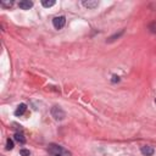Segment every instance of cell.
Here are the masks:
<instances>
[{
	"label": "cell",
	"mask_w": 156,
	"mask_h": 156,
	"mask_svg": "<svg viewBox=\"0 0 156 156\" xmlns=\"http://www.w3.org/2000/svg\"><path fill=\"white\" fill-rule=\"evenodd\" d=\"M51 116L55 118L56 121H62L66 117V112L60 107V106H53L51 109Z\"/></svg>",
	"instance_id": "6da1fadb"
},
{
	"label": "cell",
	"mask_w": 156,
	"mask_h": 156,
	"mask_svg": "<svg viewBox=\"0 0 156 156\" xmlns=\"http://www.w3.org/2000/svg\"><path fill=\"white\" fill-rule=\"evenodd\" d=\"M65 23H66L65 16H57V17H55L53 20V25H54V27L56 29H61L62 27L65 26Z\"/></svg>",
	"instance_id": "7a4b0ae2"
},
{
	"label": "cell",
	"mask_w": 156,
	"mask_h": 156,
	"mask_svg": "<svg viewBox=\"0 0 156 156\" xmlns=\"http://www.w3.org/2000/svg\"><path fill=\"white\" fill-rule=\"evenodd\" d=\"M49 153L51 154L53 156H55V155H61L62 153H63V149L61 148L60 145H55V144H50L49 145Z\"/></svg>",
	"instance_id": "3957f363"
},
{
	"label": "cell",
	"mask_w": 156,
	"mask_h": 156,
	"mask_svg": "<svg viewBox=\"0 0 156 156\" xmlns=\"http://www.w3.org/2000/svg\"><path fill=\"white\" fill-rule=\"evenodd\" d=\"M155 153V150L153 146H150V145H145L141 148V154H143L144 156H153Z\"/></svg>",
	"instance_id": "277c9868"
},
{
	"label": "cell",
	"mask_w": 156,
	"mask_h": 156,
	"mask_svg": "<svg viewBox=\"0 0 156 156\" xmlns=\"http://www.w3.org/2000/svg\"><path fill=\"white\" fill-rule=\"evenodd\" d=\"M32 6H33V3L29 1V0H22V1L18 3V7L22 9V10H29Z\"/></svg>",
	"instance_id": "5b68a950"
},
{
	"label": "cell",
	"mask_w": 156,
	"mask_h": 156,
	"mask_svg": "<svg viewBox=\"0 0 156 156\" xmlns=\"http://www.w3.org/2000/svg\"><path fill=\"white\" fill-rule=\"evenodd\" d=\"M82 4H83V6L85 7H88V9H95V7H98L99 5V3L96 1V0H84V1H82Z\"/></svg>",
	"instance_id": "8992f818"
},
{
	"label": "cell",
	"mask_w": 156,
	"mask_h": 156,
	"mask_svg": "<svg viewBox=\"0 0 156 156\" xmlns=\"http://www.w3.org/2000/svg\"><path fill=\"white\" fill-rule=\"evenodd\" d=\"M26 110H27V105L26 104H20L17 106V109H16L15 115H16V116H22V115L26 112Z\"/></svg>",
	"instance_id": "52a82bcc"
},
{
	"label": "cell",
	"mask_w": 156,
	"mask_h": 156,
	"mask_svg": "<svg viewBox=\"0 0 156 156\" xmlns=\"http://www.w3.org/2000/svg\"><path fill=\"white\" fill-rule=\"evenodd\" d=\"M13 138H15V140L17 141V143H20V144H25L26 143V138H25V135L22 134V133H15V135H13Z\"/></svg>",
	"instance_id": "ba28073f"
},
{
	"label": "cell",
	"mask_w": 156,
	"mask_h": 156,
	"mask_svg": "<svg viewBox=\"0 0 156 156\" xmlns=\"http://www.w3.org/2000/svg\"><path fill=\"white\" fill-rule=\"evenodd\" d=\"M55 4H56L55 0H43V1H42V5L44 7H51V6L55 5Z\"/></svg>",
	"instance_id": "9c48e42d"
},
{
	"label": "cell",
	"mask_w": 156,
	"mask_h": 156,
	"mask_svg": "<svg viewBox=\"0 0 156 156\" xmlns=\"http://www.w3.org/2000/svg\"><path fill=\"white\" fill-rule=\"evenodd\" d=\"M12 149H13V141L10 138H7L6 139V150H12Z\"/></svg>",
	"instance_id": "30bf717a"
},
{
	"label": "cell",
	"mask_w": 156,
	"mask_h": 156,
	"mask_svg": "<svg viewBox=\"0 0 156 156\" xmlns=\"http://www.w3.org/2000/svg\"><path fill=\"white\" fill-rule=\"evenodd\" d=\"M20 154H21V156H31L29 150H27V149H21L20 150Z\"/></svg>",
	"instance_id": "8fae6325"
},
{
	"label": "cell",
	"mask_w": 156,
	"mask_h": 156,
	"mask_svg": "<svg viewBox=\"0 0 156 156\" xmlns=\"http://www.w3.org/2000/svg\"><path fill=\"white\" fill-rule=\"evenodd\" d=\"M116 82H120V77L116 76V75H113L112 76V83H116Z\"/></svg>",
	"instance_id": "7c38bea8"
},
{
	"label": "cell",
	"mask_w": 156,
	"mask_h": 156,
	"mask_svg": "<svg viewBox=\"0 0 156 156\" xmlns=\"http://www.w3.org/2000/svg\"><path fill=\"white\" fill-rule=\"evenodd\" d=\"M12 4H13V1H9V3L3 1V3H1V6H9V7H10V6L12 5Z\"/></svg>",
	"instance_id": "4fadbf2b"
},
{
	"label": "cell",
	"mask_w": 156,
	"mask_h": 156,
	"mask_svg": "<svg viewBox=\"0 0 156 156\" xmlns=\"http://www.w3.org/2000/svg\"><path fill=\"white\" fill-rule=\"evenodd\" d=\"M55 156H61V155H55Z\"/></svg>",
	"instance_id": "5bb4252c"
},
{
	"label": "cell",
	"mask_w": 156,
	"mask_h": 156,
	"mask_svg": "<svg viewBox=\"0 0 156 156\" xmlns=\"http://www.w3.org/2000/svg\"><path fill=\"white\" fill-rule=\"evenodd\" d=\"M155 103H156V99H155Z\"/></svg>",
	"instance_id": "9a60e30c"
}]
</instances>
